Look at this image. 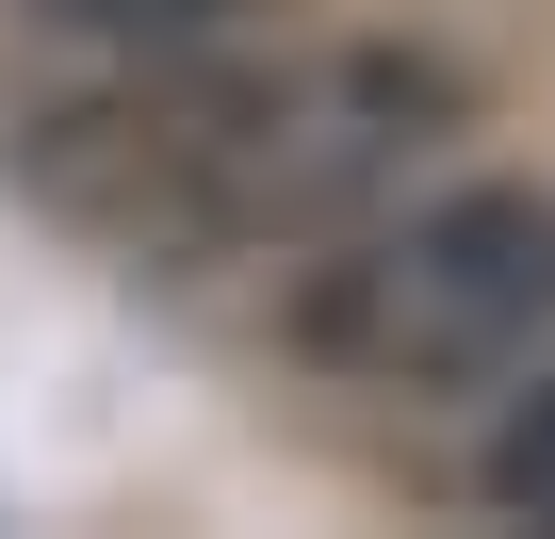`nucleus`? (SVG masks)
Listing matches in <instances>:
<instances>
[{"mask_svg":"<svg viewBox=\"0 0 555 539\" xmlns=\"http://www.w3.org/2000/svg\"><path fill=\"white\" fill-rule=\"evenodd\" d=\"M66 17H82V34H115V50H147V66H164V50H229V34H245V17H261V0H66Z\"/></svg>","mask_w":555,"mask_h":539,"instance_id":"4","label":"nucleus"},{"mask_svg":"<svg viewBox=\"0 0 555 539\" xmlns=\"http://www.w3.org/2000/svg\"><path fill=\"white\" fill-rule=\"evenodd\" d=\"M441 115H457V82L441 66H392V50L229 66V245H261V229H344Z\"/></svg>","mask_w":555,"mask_h":539,"instance_id":"3","label":"nucleus"},{"mask_svg":"<svg viewBox=\"0 0 555 539\" xmlns=\"http://www.w3.org/2000/svg\"><path fill=\"white\" fill-rule=\"evenodd\" d=\"M17 180H34V213H66V229H99V245H131V261L229 245V66L164 50V82L34 115V131H17Z\"/></svg>","mask_w":555,"mask_h":539,"instance_id":"2","label":"nucleus"},{"mask_svg":"<svg viewBox=\"0 0 555 539\" xmlns=\"http://www.w3.org/2000/svg\"><path fill=\"white\" fill-rule=\"evenodd\" d=\"M311 360L344 376H490L555 328V196L539 180H474L409 229H360L327 279L295 295Z\"/></svg>","mask_w":555,"mask_h":539,"instance_id":"1","label":"nucleus"},{"mask_svg":"<svg viewBox=\"0 0 555 539\" xmlns=\"http://www.w3.org/2000/svg\"><path fill=\"white\" fill-rule=\"evenodd\" d=\"M490 506H522V523H555V393H522V409L490 425Z\"/></svg>","mask_w":555,"mask_h":539,"instance_id":"5","label":"nucleus"}]
</instances>
